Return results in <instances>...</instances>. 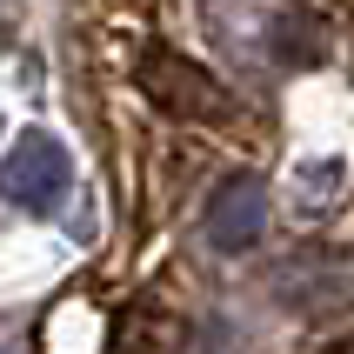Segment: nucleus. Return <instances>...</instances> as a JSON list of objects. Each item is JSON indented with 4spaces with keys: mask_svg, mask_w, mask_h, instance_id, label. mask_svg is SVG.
Returning <instances> with one entry per match:
<instances>
[{
    "mask_svg": "<svg viewBox=\"0 0 354 354\" xmlns=\"http://www.w3.org/2000/svg\"><path fill=\"white\" fill-rule=\"evenodd\" d=\"M107 354H180V321L167 315L160 301H134V308L114 321Z\"/></svg>",
    "mask_w": 354,
    "mask_h": 354,
    "instance_id": "nucleus-4",
    "label": "nucleus"
},
{
    "mask_svg": "<svg viewBox=\"0 0 354 354\" xmlns=\"http://www.w3.org/2000/svg\"><path fill=\"white\" fill-rule=\"evenodd\" d=\"M268 234V180L261 174H227L207 201V241L221 254H248Z\"/></svg>",
    "mask_w": 354,
    "mask_h": 354,
    "instance_id": "nucleus-3",
    "label": "nucleus"
},
{
    "mask_svg": "<svg viewBox=\"0 0 354 354\" xmlns=\"http://www.w3.org/2000/svg\"><path fill=\"white\" fill-rule=\"evenodd\" d=\"M321 354H354V335H341V341H328Z\"/></svg>",
    "mask_w": 354,
    "mask_h": 354,
    "instance_id": "nucleus-5",
    "label": "nucleus"
},
{
    "mask_svg": "<svg viewBox=\"0 0 354 354\" xmlns=\"http://www.w3.org/2000/svg\"><path fill=\"white\" fill-rule=\"evenodd\" d=\"M134 87L147 100H154L167 120H201V127H227V120L241 114V100L221 87L207 67H194L187 54H174V47H147L140 54V67H134Z\"/></svg>",
    "mask_w": 354,
    "mask_h": 354,
    "instance_id": "nucleus-1",
    "label": "nucleus"
},
{
    "mask_svg": "<svg viewBox=\"0 0 354 354\" xmlns=\"http://www.w3.org/2000/svg\"><path fill=\"white\" fill-rule=\"evenodd\" d=\"M0 187H7L14 207H27V214H54L60 194H67V147H60L54 134H20Z\"/></svg>",
    "mask_w": 354,
    "mask_h": 354,
    "instance_id": "nucleus-2",
    "label": "nucleus"
}]
</instances>
